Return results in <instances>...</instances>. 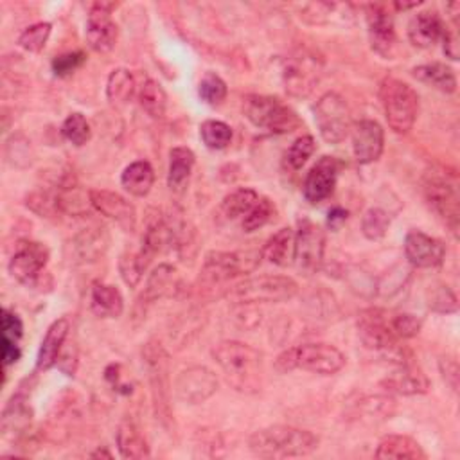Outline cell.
Here are the masks:
<instances>
[{
    "label": "cell",
    "instance_id": "obj_1",
    "mask_svg": "<svg viewBox=\"0 0 460 460\" xmlns=\"http://www.w3.org/2000/svg\"><path fill=\"white\" fill-rule=\"evenodd\" d=\"M212 358L221 369L226 383L242 394H256L263 387V353L256 347L223 340L212 349Z\"/></svg>",
    "mask_w": 460,
    "mask_h": 460
},
{
    "label": "cell",
    "instance_id": "obj_2",
    "mask_svg": "<svg viewBox=\"0 0 460 460\" xmlns=\"http://www.w3.org/2000/svg\"><path fill=\"white\" fill-rule=\"evenodd\" d=\"M249 447L261 458L306 456L319 447V437L310 430L277 424L252 433Z\"/></svg>",
    "mask_w": 460,
    "mask_h": 460
},
{
    "label": "cell",
    "instance_id": "obj_3",
    "mask_svg": "<svg viewBox=\"0 0 460 460\" xmlns=\"http://www.w3.org/2000/svg\"><path fill=\"white\" fill-rule=\"evenodd\" d=\"M263 260V251H236V252H209L200 276V292L214 297L233 279L252 274Z\"/></svg>",
    "mask_w": 460,
    "mask_h": 460
},
{
    "label": "cell",
    "instance_id": "obj_4",
    "mask_svg": "<svg viewBox=\"0 0 460 460\" xmlns=\"http://www.w3.org/2000/svg\"><path fill=\"white\" fill-rule=\"evenodd\" d=\"M142 363L149 383L155 417L164 428L169 430L173 426L169 354L166 353L162 344H158L157 340H149L142 347Z\"/></svg>",
    "mask_w": 460,
    "mask_h": 460
},
{
    "label": "cell",
    "instance_id": "obj_5",
    "mask_svg": "<svg viewBox=\"0 0 460 460\" xmlns=\"http://www.w3.org/2000/svg\"><path fill=\"white\" fill-rule=\"evenodd\" d=\"M358 335L362 344L378 354H381L385 360H390L392 363L405 365L410 363V353L401 345L399 338L394 335L390 326V315L383 310L371 308L360 313L358 319Z\"/></svg>",
    "mask_w": 460,
    "mask_h": 460
},
{
    "label": "cell",
    "instance_id": "obj_6",
    "mask_svg": "<svg viewBox=\"0 0 460 460\" xmlns=\"http://www.w3.org/2000/svg\"><path fill=\"white\" fill-rule=\"evenodd\" d=\"M379 99L390 130L397 135H406L419 115L417 92L397 78H385L379 85Z\"/></svg>",
    "mask_w": 460,
    "mask_h": 460
},
{
    "label": "cell",
    "instance_id": "obj_7",
    "mask_svg": "<svg viewBox=\"0 0 460 460\" xmlns=\"http://www.w3.org/2000/svg\"><path fill=\"white\" fill-rule=\"evenodd\" d=\"M243 112L256 128L270 133H292L302 126L297 112L274 96H247Z\"/></svg>",
    "mask_w": 460,
    "mask_h": 460
},
{
    "label": "cell",
    "instance_id": "obj_8",
    "mask_svg": "<svg viewBox=\"0 0 460 460\" xmlns=\"http://www.w3.org/2000/svg\"><path fill=\"white\" fill-rule=\"evenodd\" d=\"M299 294V285L286 276H260L251 277L240 285H236L233 290H228L225 297L233 301V304L238 302H249V304H276V302H288Z\"/></svg>",
    "mask_w": 460,
    "mask_h": 460
},
{
    "label": "cell",
    "instance_id": "obj_9",
    "mask_svg": "<svg viewBox=\"0 0 460 460\" xmlns=\"http://www.w3.org/2000/svg\"><path fill=\"white\" fill-rule=\"evenodd\" d=\"M422 192L428 207L449 226L451 233L458 234L460 223V196L456 183L442 173H428L422 182Z\"/></svg>",
    "mask_w": 460,
    "mask_h": 460
},
{
    "label": "cell",
    "instance_id": "obj_10",
    "mask_svg": "<svg viewBox=\"0 0 460 460\" xmlns=\"http://www.w3.org/2000/svg\"><path fill=\"white\" fill-rule=\"evenodd\" d=\"M315 121L322 139L329 144L344 142L353 128L351 108L336 92H328L319 99L315 106Z\"/></svg>",
    "mask_w": 460,
    "mask_h": 460
},
{
    "label": "cell",
    "instance_id": "obj_11",
    "mask_svg": "<svg viewBox=\"0 0 460 460\" xmlns=\"http://www.w3.org/2000/svg\"><path fill=\"white\" fill-rule=\"evenodd\" d=\"M320 74V60L308 51H299L283 62V85L288 96L295 99L308 98L317 87Z\"/></svg>",
    "mask_w": 460,
    "mask_h": 460
},
{
    "label": "cell",
    "instance_id": "obj_12",
    "mask_svg": "<svg viewBox=\"0 0 460 460\" xmlns=\"http://www.w3.org/2000/svg\"><path fill=\"white\" fill-rule=\"evenodd\" d=\"M49 263V249L37 242L19 245L10 261V274L26 288H38L44 283L46 267Z\"/></svg>",
    "mask_w": 460,
    "mask_h": 460
},
{
    "label": "cell",
    "instance_id": "obj_13",
    "mask_svg": "<svg viewBox=\"0 0 460 460\" xmlns=\"http://www.w3.org/2000/svg\"><path fill=\"white\" fill-rule=\"evenodd\" d=\"M324 252H326L324 230L317 223L310 219H302L299 223V230L295 234L294 263L306 276L317 274L324 263Z\"/></svg>",
    "mask_w": 460,
    "mask_h": 460
},
{
    "label": "cell",
    "instance_id": "obj_14",
    "mask_svg": "<svg viewBox=\"0 0 460 460\" xmlns=\"http://www.w3.org/2000/svg\"><path fill=\"white\" fill-rule=\"evenodd\" d=\"M110 247V234L103 226H89L78 233L67 245L65 254L71 265L83 267L98 263Z\"/></svg>",
    "mask_w": 460,
    "mask_h": 460
},
{
    "label": "cell",
    "instance_id": "obj_15",
    "mask_svg": "<svg viewBox=\"0 0 460 460\" xmlns=\"http://www.w3.org/2000/svg\"><path fill=\"white\" fill-rule=\"evenodd\" d=\"M217 390V378L216 374L203 367L192 365L183 369L175 381V394L182 403L187 405H200L212 397Z\"/></svg>",
    "mask_w": 460,
    "mask_h": 460
},
{
    "label": "cell",
    "instance_id": "obj_16",
    "mask_svg": "<svg viewBox=\"0 0 460 460\" xmlns=\"http://www.w3.org/2000/svg\"><path fill=\"white\" fill-rule=\"evenodd\" d=\"M295 365L313 374L333 376L344 369L345 356L329 344H304L295 347Z\"/></svg>",
    "mask_w": 460,
    "mask_h": 460
},
{
    "label": "cell",
    "instance_id": "obj_17",
    "mask_svg": "<svg viewBox=\"0 0 460 460\" xmlns=\"http://www.w3.org/2000/svg\"><path fill=\"white\" fill-rule=\"evenodd\" d=\"M89 198L90 205L99 214L115 221L126 233H133L137 226V210L124 196L106 189H90Z\"/></svg>",
    "mask_w": 460,
    "mask_h": 460
},
{
    "label": "cell",
    "instance_id": "obj_18",
    "mask_svg": "<svg viewBox=\"0 0 460 460\" xmlns=\"http://www.w3.org/2000/svg\"><path fill=\"white\" fill-rule=\"evenodd\" d=\"M367 28L372 49L385 60H392L396 55V30L394 17L385 4L367 6Z\"/></svg>",
    "mask_w": 460,
    "mask_h": 460
},
{
    "label": "cell",
    "instance_id": "obj_19",
    "mask_svg": "<svg viewBox=\"0 0 460 460\" xmlns=\"http://www.w3.org/2000/svg\"><path fill=\"white\" fill-rule=\"evenodd\" d=\"M405 256L415 268H435L442 265L446 249L442 242L421 233V230H412L405 238Z\"/></svg>",
    "mask_w": 460,
    "mask_h": 460
},
{
    "label": "cell",
    "instance_id": "obj_20",
    "mask_svg": "<svg viewBox=\"0 0 460 460\" xmlns=\"http://www.w3.org/2000/svg\"><path fill=\"white\" fill-rule=\"evenodd\" d=\"M340 162L335 157H322L308 173L304 180V198L310 203H320L329 198L336 185Z\"/></svg>",
    "mask_w": 460,
    "mask_h": 460
},
{
    "label": "cell",
    "instance_id": "obj_21",
    "mask_svg": "<svg viewBox=\"0 0 460 460\" xmlns=\"http://www.w3.org/2000/svg\"><path fill=\"white\" fill-rule=\"evenodd\" d=\"M119 31L110 15V6L96 4L87 17V42L96 53H110L115 47Z\"/></svg>",
    "mask_w": 460,
    "mask_h": 460
},
{
    "label": "cell",
    "instance_id": "obj_22",
    "mask_svg": "<svg viewBox=\"0 0 460 460\" xmlns=\"http://www.w3.org/2000/svg\"><path fill=\"white\" fill-rule=\"evenodd\" d=\"M351 135H353V151L360 164L367 166L376 162L381 157L383 146H385V133L379 123L363 119L351 128Z\"/></svg>",
    "mask_w": 460,
    "mask_h": 460
},
{
    "label": "cell",
    "instance_id": "obj_23",
    "mask_svg": "<svg viewBox=\"0 0 460 460\" xmlns=\"http://www.w3.org/2000/svg\"><path fill=\"white\" fill-rule=\"evenodd\" d=\"M381 387L390 394L419 396L430 390V379L419 367L412 363H405V365H399L396 372L388 374L381 381Z\"/></svg>",
    "mask_w": 460,
    "mask_h": 460
},
{
    "label": "cell",
    "instance_id": "obj_24",
    "mask_svg": "<svg viewBox=\"0 0 460 460\" xmlns=\"http://www.w3.org/2000/svg\"><path fill=\"white\" fill-rule=\"evenodd\" d=\"M444 22L437 12H421L408 24V38L417 49L433 47L444 35Z\"/></svg>",
    "mask_w": 460,
    "mask_h": 460
},
{
    "label": "cell",
    "instance_id": "obj_25",
    "mask_svg": "<svg viewBox=\"0 0 460 460\" xmlns=\"http://www.w3.org/2000/svg\"><path fill=\"white\" fill-rule=\"evenodd\" d=\"M182 290V281L175 267L171 265H158L148 277L142 299L151 304L162 299L176 297Z\"/></svg>",
    "mask_w": 460,
    "mask_h": 460
},
{
    "label": "cell",
    "instance_id": "obj_26",
    "mask_svg": "<svg viewBox=\"0 0 460 460\" xmlns=\"http://www.w3.org/2000/svg\"><path fill=\"white\" fill-rule=\"evenodd\" d=\"M69 331H71L69 319H58L56 322H53V326L47 329V333L42 340L40 351H38V358H37L38 371H49L58 363V358L64 351Z\"/></svg>",
    "mask_w": 460,
    "mask_h": 460
},
{
    "label": "cell",
    "instance_id": "obj_27",
    "mask_svg": "<svg viewBox=\"0 0 460 460\" xmlns=\"http://www.w3.org/2000/svg\"><path fill=\"white\" fill-rule=\"evenodd\" d=\"M31 419H33V410L28 405V399L22 394L13 396L3 412V422H0L3 437L4 439L22 437L31 426Z\"/></svg>",
    "mask_w": 460,
    "mask_h": 460
},
{
    "label": "cell",
    "instance_id": "obj_28",
    "mask_svg": "<svg viewBox=\"0 0 460 460\" xmlns=\"http://www.w3.org/2000/svg\"><path fill=\"white\" fill-rule=\"evenodd\" d=\"M376 458H394V460H421L426 458L421 444L408 435H385L376 449Z\"/></svg>",
    "mask_w": 460,
    "mask_h": 460
},
{
    "label": "cell",
    "instance_id": "obj_29",
    "mask_svg": "<svg viewBox=\"0 0 460 460\" xmlns=\"http://www.w3.org/2000/svg\"><path fill=\"white\" fill-rule=\"evenodd\" d=\"M117 447L123 458H148L149 456V446L146 437L142 435L141 428L135 421L124 419L117 428Z\"/></svg>",
    "mask_w": 460,
    "mask_h": 460
},
{
    "label": "cell",
    "instance_id": "obj_30",
    "mask_svg": "<svg viewBox=\"0 0 460 460\" xmlns=\"http://www.w3.org/2000/svg\"><path fill=\"white\" fill-rule=\"evenodd\" d=\"M90 308L99 319H117L124 311V299L115 286L98 283L90 294Z\"/></svg>",
    "mask_w": 460,
    "mask_h": 460
},
{
    "label": "cell",
    "instance_id": "obj_31",
    "mask_svg": "<svg viewBox=\"0 0 460 460\" xmlns=\"http://www.w3.org/2000/svg\"><path fill=\"white\" fill-rule=\"evenodd\" d=\"M295 254V233L285 226L267 242L263 249V260L276 267H288L294 263Z\"/></svg>",
    "mask_w": 460,
    "mask_h": 460
},
{
    "label": "cell",
    "instance_id": "obj_32",
    "mask_svg": "<svg viewBox=\"0 0 460 460\" xmlns=\"http://www.w3.org/2000/svg\"><path fill=\"white\" fill-rule=\"evenodd\" d=\"M196 157L189 148L178 146L173 148L169 153V173H167V183L171 191L182 192L183 187L187 185L192 167H194Z\"/></svg>",
    "mask_w": 460,
    "mask_h": 460
},
{
    "label": "cell",
    "instance_id": "obj_33",
    "mask_svg": "<svg viewBox=\"0 0 460 460\" xmlns=\"http://www.w3.org/2000/svg\"><path fill=\"white\" fill-rule=\"evenodd\" d=\"M412 76L417 81H421L428 87H433L435 90H439L442 94H453L456 90L455 72L444 64H428V65L415 67L412 71Z\"/></svg>",
    "mask_w": 460,
    "mask_h": 460
},
{
    "label": "cell",
    "instance_id": "obj_34",
    "mask_svg": "<svg viewBox=\"0 0 460 460\" xmlns=\"http://www.w3.org/2000/svg\"><path fill=\"white\" fill-rule=\"evenodd\" d=\"M155 182V171L149 162L146 160H137L132 162L121 175V183L123 187L137 198L146 196Z\"/></svg>",
    "mask_w": 460,
    "mask_h": 460
},
{
    "label": "cell",
    "instance_id": "obj_35",
    "mask_svg": "<svg viewBox=\"0 0 460 460\" xmlns=\"http://www.w3.org/2000/svg\"><path fill=\"white\" fill-rule=\"evenodd\" d=\"M139 105L149 117L162 119L167 108V96L160 83L155 80H146L139 90Z\"/></svg>",
    "mask_w": 460,
    "mask_h": 460
},
{
    "label": "cell",
    "instance_id": "obj_36",
    "mask_svg": "<svg viewBox=\"0 0 460 460\" xmlns=\"http://www.w3.org/2000/svg\"><path fill=\"white\" fill-rule=\"evenodd\" d=\"M260 200V194L254 189L243 187L236 189L223 198L221 201V212L226 219H238L243 217Z\"/></svg>",
    "mask_w": 460,
    "mask_h": 460
},
{
    "label": "cell",
    "instance_id": "obj_37",
    "mask_svg": "<svg viewBox=\"0 0 460 460\" xmlns=\"http://www.w3.org/2000/svg\"><path fill=\"white\" fill-rule=\"evenodd\" d=\"M135 92V80L128 69H115L108 76L106 96L112 105H124Z\"/></svg>",
    "mask_w": 460,
    "mask_h": 460
},
{
    "label": "cell",
    "instance_id": "obj_38",
    "mask_svg": "<svg viewBox=\"0 0 460 460\" xmlns=\"http://www.w3.org/2000/svg\"><path fill=\"white\" fill-rule=\"evenodd\" d=\"M200 137L209 149H225L233 141V130L223 121L209 119L200 126Z\"/></svg>",
    "mask_w": 460,
    "mask_h": 460
},
{
    "label": "cell",
    "instance_id": "obj_39",
    "mask_svg": "<svg viewBox=\"0 0 460 460\" xmlns=\"http://www.w3.org/2000/svg\"><path fill=\"white\" fill-rule=\"evenodd\" d=\"M388 226H390V216L387 210L379 207L369 209L362 217V233L371 242L385 238Z\"/></svg>",
    "mask_w": 460,
    "mask_h": 460
},
{
    "label": "cell",
    "instance_id": "obj_40",
    "mask_svg": "<svg viewBox=\"0 0 460 460\" xmlns=\"http://www.w3.org/2000/svg\"><path fill=\"white\" fill-rule=\"evenodd\" d=\"M62 135L74 146H85L92 137V130L85 115L74 112L64 121Z\"/></svg>",
    "mask_w": 460,
    "mask_h": 460
},
{
    "label": "cell",
    "instance_id": "obj_41",
    "mask_svg": "<svg viewBox=\"0 0 460 460\" xmlns=\"http://www.w3.org/2000/svg\"><path fill=\"white\" fill-rule=\"evenodd\" d=\"M226 83L214 72H207L198 85L201 101L210 106H219L226 99Z\"/></svg>",
    "mask_w": 460,
    "mask_h": 460
},
{
    "label": "cell",
    "instance_id": "obj_42",
    "mask_svg": "<svg viewBox=\"0 0 460 460\" xmlns=\"http://www.w3.org/2000/svg\"><path fill=\"white\" fill-rule=\"evenodd\" d=\"M276 207L268 198H260L258 203L243 216L242 226L245 233H256L261 226H265L274 217Z\"/></svg>",
    "mask_w": 460,
    "mask_h": 460
},
{
    "label": "cell",
    "instance_id": "obj_43",
    "mask_svg": "<svg viewBox=\"0 0 460 460\" xmlns=\"http://www.w3.org/2000/svg\"><path fill=\"white\" fill-rule=\"evenodd\" d=\"M428 308L435 313H455L458 310V302L455 294L446 285H433L426 294Z\"/></svg>",
    "mask_w": 460,
    "mask_h": 460
},
{
    "label": "cell",
    "instance_id": "obj_44",
    "mask_svg": "<svg viewBox=\"0 0 460 460\" xmlns=\"http://www.w3.org/2000/svg\"><path fill=\"white\" fill-rule=\"evenodd\" d=\"M51 31H53V26L49 22L33 24L21 35L19 46L22 49H26L28 53H40L46 47V44L51 37Z\"/></svg>",
    "mask_w": 460,
    "mask_h": 460
},
{
    "label": "cell",
    "instance_id": "obj_45",
    "mask_svg": "<svg viewBox=\"0 0 460 460\" xmlns=\"http://www.w3.org/2000/svg\"><path fill=\"white\" fill-rule=\"evenodd\" d=\"M148 265L142 261V258L137 254H123L121 260H119V272H121V277L123 281L130 286V288H135L141 281H142V276L146 272Z\"/></svg>",
    "mask_w": 460,
    "mask_h": 460
},
{
    "label": "cell",
    "instance_id": "obj_46",
    "mask_svg": "<svg viewBox=\"0 0 460 460\" xmlns=\"http://www.w3.org/2000/svg\"><path fill=\"white\" fill-rule=\"evenodd\" d=\"M317 149V144H315V139L311 135H302L299 137L288 149L286 153V160L288 164L294 167V169H301L310 158L311 155L315 153Z\"/></svg>",
    "mask_w": 460,
    "mask_h": 460
},
{
    "label": "cell",
    "instance_id": "obj_47",
    "mask_svg": "<svg viewBox=\"0 0 460 460\" xmlns=\"http://www.w3.org/2000/svg\"><path fill=\"white\" fill-rule=\"evenodd\" d=\"M230 311H233V320L240 329L252 331L261 324V311L258 310V304L238 302Z\"/></svg>",
    "mask_w": 460,
    "mask_h": 460
},
{
    "label": "cell",
    "instance_id": "obj_48",
    "mask_svg": "<svg viewBox=\"0 0 460 460\" xmlns=\"http://www.w3.org/2000/svg\"><path fill=\"white\" fill-rule=\"evenodd\" d=\"M390 326H392L394 335L399 340H408V338H413V336H417L421 333L422 322L415 315L399 313V315L390 317Z\"/></svg>",
    "mask_w": 460,
    "mask_h": 460
},
{
    "label": "cell",
    "instance_id": "obj_49",
    "mask_svg": "<svg viewBox=\"0 0 460 460\" xmlns=\"http://www.w3.org/2000/svg\"><path fill=\"white\" fill-rule=\"evenodd\" d=\"M85 62H87L85 53H81V51L67 53V55L56 56V58L53 60V71H55L56 76L65 78V76L72 74L74 71H78Z\"/></svg>",
    "mask_w": 460,
    "mask_h": 460
},
{
    "label": "cell",
    "instance_id": "obj_50",
    "mask_svg": "<svg viewBox=\"0 0 460 460\" xmlns=\"http://www.w3.org/2000/svg\"><path fill=\"white\" fill-rule=\"evenodd\" d=\"M336 8V4H328V3H313V4H306L302 10V21L311 24V26H322L328 22L329 15L333 13V10Z\"/></svg>",
    "mask_w": 460,
    "mask_h": 460
},
{
    "label": "cell",
    "instance_id": "obj_51",
    "mask_svg": "<svg viewBox=\"0 0 460 460\" xmlns=\"http://www.w3.org/2000/svg\"><path fill=\"white\" fill-rule=\"evenodd\" d=\"M22 335H24V324L21 317L15 311L4 308L3 310V340L19 344Z\"/></svg>",
    "mask_w": 460,
    "mask_h": 460
},
{
    "label": "cell",
    "instance_id": "obj_52",
    "mask_svg": "<svg viewBox=\"0 0 460 460\" xmlns=\"http://www.w3.org/2000/svg\"><path fill=\"white\" fill-rule=\"evenodd\" d=\"M22 356V351L19 347L17 342H10V340H3V363L4 369H8L10 365H15Z\"/></svg>",
    "mask_w": 460,
    "mask_h": 460
},
{
    "label": "cell",
    "instance_id": "obj_53",
    "mask_svg": "<svg viewBox=\"0 0 460 460\" xmlns=\"http://www.w3.org/2000/svg\"><path fill=\"white\" fill-rule=\"evenodd\" d=\"M440 371H442V376L444 379L451 385V388L456 392L458 388V365L455 360H449V358H444L440 360Z\"/></svg>",
    "mask_w": 460,
    "mask_h": 460
},
{
    "label": "cell",
    "instance_id": "obj_54",
    "mask_svg": "<svg viewBox=\"0 0 460 460\" xmlns=\"http://www.w3.org/2000/svg\"><path fill=\"white\" fill-rule=\"evenodd\" d=\"M444 40V55L451 60H458V37H456V26L453 30H444L442 35Z\"/></svg>",
    "mask_w": 460,
    "mask_h": 460
},
{
    "label": "cell",
    "instance_id": "obj_55",
    "mask_svg": "<svg viewBox=\"0 0 460 460\" xmlns=\"http://www.w3.org/2000/svg\"><path fill=\"white\" fill-rule=\"evenodd\" d=\"M276 369L281 374H286V372H292V371L297 369V365H295V347H290L277 356Z\"/></svg>",
    "mask_w": 460,
    "mask_h": 460
},
{
    "label": "cell",
    "instance_id": "obj_56",
    "mask_svg": "<svg viewBox=\"0 0 460 460\" xmlns=\"http://www.w3.org/2000/svg\"><path fill=\"white\" fill-rule=\"evenodd\" d=\"M345 219H347V210H344V209H340V207H335V209L329 212V216H328V225L336 230V228H340L342 223H345Z\"/></svg>",
    "mask_w": 460,
    "mask_h": 460
},
{
    "label": "cell",
    "instance_id": "obj_57",
    "mask_svg": "<svg viewBox=\"0 0 460 460\" xmlns=\"http://www.w3.org/2000/svg\"><path fill=\"white\" fill-rule=\"evenodd\" d=\"M90 456H92V458H99V456H105V458H112V455H110L106 449H98V451H94Z\"/></svg>",
    "mask_w": 460,
    "mask_h": 460
}]
</instances>
